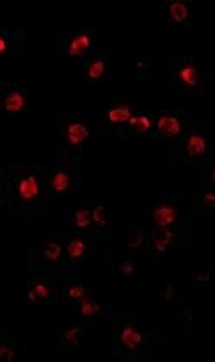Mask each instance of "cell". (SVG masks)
Listing matches in <instances>:
<instances>
[{"label":"cell","mask_w":215,"mask_h":362,"mask_svg":"<svg viewBox=\"0 0 215 362\" xmlns=\"http://www.w3.org/2000/svg\"><path fill=\"white\" fill-rule=\"evenodd\" d=\"M102 276H128V278H138V281L143 286V278L140 273L138 261L136 255L124 254V252H117L111 247L105 249L104 255V267H102Z\"/></svg>","instance_id":"cell-18"},{"label":"cell","mask_w":215,"mask_h":362,"mask_svg":"<svg viewBox=\"0 0 215 362\" xmlns=\"http://www.w3.org/2000/svg\"><path fill=\"white\" fill-rule=\"evenodd\" d=\"M2 207L11 216L30 224L61 214V204L47 188L42 166L2 168Z\"/></svg>","instance_id":"cell-2"},{"label":"cell","mask_w":215,"mask_h":362,"mask_svg":"<svg viewBox=\"0 0 215 362\" xmlns=\"http://www.w3.org/2000/svg\"><path fill=\"white\" fill-rule=\"evenodd\" d=\"M95 326H92V321H85L76 317V321L73 325L66 326L56 337V352L54 356L57 359H76L80 356L81 350V341H83L85 334L93 329Z\"/></svg>","instance_id":"cell-16"},{"label":"cell","mask_w":215,"mask_h":362,"mask_svg":"<svg viewBox=\"0 0 215 362\" xmlns=\"http://www.w3.org/2000/svg\"><path fill=\"white\" fill-rule=\"evenodd\" d=\"M191 114L188 109H159L154 139L166 141V163H179V144L190 128Z\"/></svg>","instance_id":"cell-11"},{"label":"cell","mask_w":215,"mask_h":362,"mask_svg":"<svg viewBox=\"0 0 215 362\" xmlns=\"http://www.w3.org/2000/svg\"><path fill=\"white\" fill-rule=\"evenodd\" d=\"M191 11H193V4H191V0H167L166 25L167 26H190Z\"/></svg>","instance_id":"cell-29"},{"label":"cell","mask_w":215,"mask_h":362,"mask_svg":"<svg viewBox=\"0 0 215 362\" xmlns=\"http://www.w3.org/2000/svg\"><path fill=\"white\" fill-rule=\"evenodd\" d=\"M107 31L93 26H74V28L56 30V54L59 57H69L74 61L88 62L102 49Z\"/></svg>","instance_id":"cell-9"},{"label":"cell","mask_w":215,"mask_h":362,"mask_svg":"<svg viewBox=\"0 0 215 362\" xmlns=\"http://www.w3.org/2000/svg\"><path fill=\"white\" fill-rule=\"evenodd\" d=\"M59 219H61V214L28 224L30 274H47V276L56 278L68 274L64 242L59 231Z\"/></svg>","instance_id":"cell-4"},{"label":"cell","mask_w":215,"mask_h":362,"mask_svg":"<svg viewBox=\"0 0 215 362\" xmlns=\"http://www.w3.org/2000/svg\"><path fill=\"white\" fill-rule=\"evenodd\" d=\"M90 202H92L97 233L104 240H109V231H111L112 226L111 200H109L107 195H90Z\"/></svg>","instance_id":"cell-25"},{"label":"cell","mask_w":215,"mask_h":362,"mask_svg":"<svg viewBox=\"0 0 215 362\" xmlns=\"http://www.w3.org/2000/svg\"><path fill=\"white\" fill-rule=\"evenodd\" d=\"M71 310L80 320L107 322L109 317L116 310V307L111 302V290H105V292L92 295V297L81 300L80 304L73 305Z\"/></svg>","instance_id":"cell-19"},{"label":"cell","mask_w":215,"mask_h":362,"mask_svg":"<svg viewBox=\"0 0 215 362\" xmlns=\"http://www.w3.org/2000/svg\"><path fill=\"white\" fill-rule=\"evenodd\" d=\"M171 322L172 328L176 332H179L185 338H190L193 334V326H195V307H193V298L190 297V293H183L174 304L171 305Z\"/></svg>","instance_id":"cell-22"},{"label":"cell","mask_w":215,"mask_h":362,"mask_svg":"<svg viewBox=\"0 0 215 362\" xmlns=\"http://www.w3.org/2000/svg\"><path fill=\"white\" fill-rule=\"evenodd\" d=\"M59 224L62 228H69V230L104 240L97 233L90 195L78 194L61 202V219H59ZM104 242H109V240H104Z\"/></svg>","instance_id":"cell-13"},{"label":"cell","mask_w":215,"mask_h":362,"mask_svg":"<svg viewBox=\"0 0 215 362\" xmlns=\"http://www.w3.org/2000/svg\"><path fill=\"white\" fill-rule=\"evenodd\" d=\"M215 160L214 128L203 117H191L190 128L179 144V163L190 168L193 181L198 180L202 169Z\"/></svg>","instance_id":"cell-6"},{"label":"cell","mask_w":215,"mask_h":362,"mask_svg":"<svg viewBox=\"0 0 215 362\" xmlns=\"http://www.w3.org/2000/svg\"><path fill=\"white\" fill-rule=\"evenodd\" d=\"M193 183H203V185H209V187L215 188V160H212L209 166H205L202 169L200 176H198V180L193 181Z\"/></svg>","instance_id":"cell-32"},{"label":"cell","mask_w":215,"mask_h":362,"mask_svg":"<svg viewBox=\"0 0 215 362\" xmlns=\"http://www.w3.org/2000/svg\"><path fill=\"white\" fill-rule=\"evenodd\" d=\"M193 298L200 302L215 300V255L195 257Z\"/></svg>","instance_id":"cell-17"},{"label":"cell","mask_w":215,"mask_h":362,"mask_svg":"<svg viewBox=\"0 0 215 362\" xmlns=\"http://www.w3.org/2000/svg\"><path fill=\"white\" fill-rule=\"evenodd\" d=\"M193 219L190 194H157L143 204V223L148 228H185Z\"/></svg>","instance_id":"cell-7"},{"label":"cell","mask_w":215,"mask_h":362,"mask_svg":"<svg viewBox=\"0 0 215 362\" xmlns=\"http://www.w3.org/2000/svg\"><path fill=\"white\" fill-rule=\"evenodd\" d=\"M57 140L54 151L59 157H78L99 140V111H62L56 116Z\"/></svg>","instance_id":"cell-5"},{"label":"cell","mask_w":215,"mask_h":362,"mask_svg":"<svg viewBox=\"0 0 215 362\" xmlns=\"http://www.w3.org/2000/svg\"><path fill=\"white\" fill-rule=\"evenodd\" d=\"M188 292V285H186V278L185 276H171L166 281V285L162 288H159L157 292H154V300L157 304H167L172 305L183 293Z\"/></svg>","instance_id":"cell-30"},{"label":"cell","mask_w":215,"mask_h":362,"mask_svg":"<svg viewBox=\"0 0 215 362\" xmlns=\"http://www.w3.org/2000/svg\"><path fill=\"white\" fill-rule=\"evenodd\" d=\"M148 242V226L145 223H133L126 231L112 240L111 247L117 252H124L129 255H138L145 252Z\"/></svg>","instance_id":"cell-20"},{"label":"cell","mask_w":215,"mask_h":362,"mask_svg":"<svg viewBox=\"0 0 215 362\" xmlns=\"http://www.w3.org/2000/svg\"><path fill=\"white\" fill-rule=\"evenodd\" d=\"M136 112H138V93L135 90L116 88L105 107L99 111V126H97L99 140L124 136L126 126Z\"/></svg>","instance_id":"cell-8"},{"label":"cell","mask_w":215,"mask_h":362,"mask_svg":"<svg viewBox=\"0 0 215 362\" xmlns=\"http://www.w3.org/2000/svg\"><path fill=\"white\" fill-rule=\"evenodd\" d=\"M131 69L136 74L138 80H155V56H133L131 57Z\"/></svg>","instance_id":"cell-31"},{"label":"cell","mask_w":215,"mask_h":362,"mask_svg":"<svg viewBox=\"0 0 215 362\" xmlns=\"http://www.w3.org/2000/svg\"><path fill=\"white\" fill-rule=\"evenodd\" d=\"M47 188L57 204L81 190V163L78 157H61L57 163L42 166Z\"/></svg>","instance_id":"cell-10"},{"label":"cell","mask_w":215,"mask_h":362,"mask_svg":"<svg viewBox=\"0 0 215 362\" xmlns=\"http://www.w3.org/2000/svg\"><path fill=\"white\" fill-rule=\"evenodd\" d=\"M99 276L88 274H66L61 279V300L56 305L59 310H71L73 305L80 304L92 295L111 290V285L97 279Z\"/></svg>","instance_id":"cell-14"},{"label":"cell","mask_w":215,"mask_h":362,"mask_svg":"<svg viewBox=\"0 0 215 362\" xmlns=\"http://www.w3.org/2000/svg\"><path fill=\"white\" fill-rule=\"evenodd\" d=\"M155 121H157V111L143 109L131 117L126 126L124 136H142V139H154Z\"/></svg>","instance_id":"cell-26"},{"label":"cell","mask_w":215,"mask_h":362,"mask_svg":"<svg viewBox=\"0 0 215 362\" xmlns=\"http://www.w3.org/2000/svg\"><path fill=\"white\" fill-rule=\"evenodd\" d=\"M105 332L111 334L112 357L121 362L142 359H160L166 337L160 332L143 328L133 305L121 307L105 322Z\"/></svg>","instance_id":"cell-3"},{"label":"cell","mask_w":215,"mask_h":362,"mask_svg":"<svg viewBox=\"0 0 215 362\" xmlns=\"http://www.w3.org/2000/svg\"><path fill=\"white\" fill-rule=\"evenodd\" d=\"M193 237L191 231L185 228H148V242L145 247V259L150 266L162 267L166 262L167 252L178 247H185L190 238Z\"/></svg>","instance_id":"cell-12"},{"label":"cell","mask_w":215,"mask_h":362,"mask_svg":"<svg viewBox=\"0 0 215 362\" xmlns=\"http://www.w3.org/2000/svg\"><path fill=\"white\" fill-rule=\"evenodd\" d=\"M2 95V109L9 116H18L28 109L30 85L28 83H2L0 85Z\"/></svg>","instance_id":"cell-23"},{"label":"cell","mask_w":215,"mask_h":362,"mask_svg":"<svg viewBox=\"0 0 215 362\" xmlns=\"http://www.w3.org/2000/svg\"><path fill=\"white\" fill-rule=\"evenodd\" d=\"M155 81L169 88L178 104L190 109L215 107V57L155 56Z\"/></svg>","instance_id":"cell-1"},{"label":"cell","mask_w":215,"mask_h":362,"mask_svg":"<svg viewBox=\"0 0 215 362\" xmlns=\"http://www.w3.org/2000/svg\"><path fill=\"white\" fill-rule=\"evenodd\" d=\"M26 35H28L26 28H6L0 31V54L4 57H13L25 52Z\"/></svg>","instance_id":"cell-27"},{"label":"cell","mask_w":215,"mask_h":362,"mask_svg":"<svg viewBox=\"0 0 215 362\" xmlns=\"http://www.w3.org/2000/svg\"><path fill=\"white\" fill-rule=\"evenodd\" d=\"M190 209L193 218L215 221V188L203 183H193L190 194Z\"/></svg>","instance_id":"cell-21"},{"label":"cell","mask_w":215,"mask_h":362,"mask_svg":"<svg viewBox=\"0 0 215 362\" xmlns=\"http://www.w3.org/2000/svg\"><path fill=\"white\" fill-rule=\"evenodd\" d=\"M83 76L88 83H107L111 78V45L107 42L86 62Z\"/></svg>","instance_id":"cell-24"},{"label":"cell","mask_w":215,"mask_h":362,"mask_svg":"<svg viewBox=\"0 0 215 362\" xmlns=\"http://www.w3.org/2000/svg\"><path fill=\"white\" fill-rule=\"evenodd\" d=\"M23 298L28 304L57 305L61 300V279L47 274H30Z\"/></svg>","instance_id":"cell-15"},{"label":"cell","mask_w":215,"mask_h":362,"mask_svg":"<svg viewBox=\"0 0 215 362\" xmlns=\"http://www.w3.org/2000/svg\"><path fill=\"white\" fill-rule=\"evenodd\" d=\"M28 357V345L21 338L4 333L0 337V361L23 362Z\"/></svg>","instance_id":"cell-28"}]
</instances>
